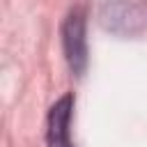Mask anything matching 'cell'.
Masks as SVG:
<instances>
[{
  "label": "cell",
  "instance_id": "cell-1",
  "mask_svg": "<svg viewBox=\"0 0 147 147\" xmlns=\"http://www.w3.org/2000/svg\"><path fill=\"white\" fill-rule=\"evenodd\" d=\"M64 55L74 74H83L87 64V44H85V18L80 11H71L62 28Z\"/></svg>",
  "mask_w": 147,
  "mask_h": 147
},
{
  "label": "cell",
  "instance_id": "cell-2",
  "mask_svg": "<svg viewBox=\"0 0 147 147\" xmlns=\"http://www.w3.org/2000/svg\"><path fill=\"white\" fill-rule=\"evenodd\" d=\"M74 110V96L64 94L51 106L48 113V129H46V140L48 147H74L71 136H69V119Z\"/></svg>",
  "mask_w": 147,
  "mask_h": 147
},
{
  "label": "cell",
  "instance_id": "cell-3",
  "mask_svg": "<svg viewBox=\"0 0 147 147\" xmlns=\"http://www.w3.org/2000/svg\"><path fill=\"white\" fill-rule=\"evenodd\" d=\"M101 21L108 30L113 32H119V34H133L140 23H142V16L138 11V7H133L131 2H124V0H115V2H108L101 11Z\"/></svg>",
  "mask_w": 147,
  "mask_h": 147
}]
</instances>
